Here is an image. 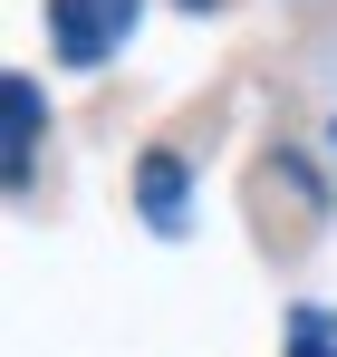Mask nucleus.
Instances as JSON below:
<instances>
[{
	"label": "nucleus",
	"instance_id": "f257e3e1",
	"mask_svg": "<svg viewBox=\"0 0 337 357\" xmlns=\"http://www.w3.org/2000/svg\"><path fill=\"white\" fill-rule=\"evenodd\" d=\"M135 29V0H49V49L68 68H107Z\"/></svg>",
	"mask_w": 337,
	"mask_h": 357
},
{
	"label": "nucleus",
	"instance_id": "f03ea898",
	"mask_svg": "<svg viewBox=\"0 0 337 357\" xmlns=\"http://www.w3.org/2000/svg\"><path fill=\"white\" fill-rule=\"evenodd\" d=\"M39 87H29V77H19V68H10V77H0V183H10V193H29V174H39Z\"/></svg>",
	"mask_w": 337,
	"mask_h": 357
},
{
	"label": "nucleus",
	"instance_id": "7ed1b4c3",
	"mask_svg": "<svg viewBox=\"0 0 337 357\" xmlns=\"http://www.w3.org/2000/svg\"><path fill=\"white\" fill-rule=\"evenodd\" d=\"M135 203H145L155 232H193V193H183V155H173V145H145V165H135Z\"/></svg>",
	"mask_w": 337,
	"mask_h": 357
},
{
	"label": "nucleus",
	"instance_id": "20e7f679",
	"mask_svg": "<svg viewBox=\"0 0 337 357\" xmlns=\"http://www.w3.org/2000/svg\"><path fill=\"white\" fill-rule=\"evenodd\" d=\"M289 357H337V319L328 309H289Z\"/></svg>",
	"mask_w": 337,
	"mask_h": 357
},
{
	"label": "nucleus",
	"instance_id": "39448f33",
	"mask_svg": "<svg viewBox=\"0 0 337 357\" xmlns=\"http://www.w3.org/2000/svg\"><path fill=\"white\" fill-rule=\"evenodd\" d=\"M183 10H222V0H183Z\"/></svg>",
	"mask_w": 337,
	"mask_h": 357
}]
</instances>
